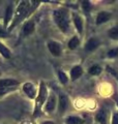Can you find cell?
<instances>
[{"label":"cell","mask_w":118,"mask_h":124,"mask_svg":"<svg viewBox=\"0 0 118 124\" xmlns=\"http://www.w3.org/2000/svg\"><path fill=\"white\" fill-rule=\"evenodd\" d=\"M38 5L37 1H23L19 4L17 8V13L15 15V19L13 21V24L10 25L9 30L13 29V27H15L18 24L20 21H22L25 17H27L29 14H31V11H33L36 6Z\"/></svg>","instance_id":"6da1fadb"},{"label":"cell","mask_w":118,"mask_h":124,"mask_svg":"<svg viewBox=\"0 0 118 124\" xmlns=\"http://www.w3.org/2000/svg\"><path fill=\"white\" fill-rule=\"evenodd\" d=\"M54 20L56 22V24L60 28L62 32H66L69 27V21H68V15L67 11L64 9H57L54 11L53 14Z\"/></svg>","instance_id":"7a4b0ae2"},{"label":"cell","mask_w":118,"mask_h":124,"mask_svg":"<svg viewBox=\"0 0 118 124\" xmlns=\"http://www.w3.org/2000/svg\"><path fill=\"white\" fill-rule=\"evenodd\" d=\"M47 88L45 86L44 83L41 84V89H39V92H38V96L36 98V102H35V108H34V116H36L39 112H41V108L42 106V103L45 102V100L47 98Z\"/></svg>","instance_id":"3957f363"},{"label":"cell","mask_w":118,"mask_h":124,"mask_svg":"<svg viewBox=\"0 0 118 124\" xmlns=\"http://www.w3.org/2000/svg\"><path fill=\"white\" fill-rule=\"evenodd\" d=\"M23 90H24V92L29 96L30 98H34L35 95H36L35 87L31 83H25L24 85H23Z\"/></svg>","instance_id":"277c9868"},{"label":"cell","mask_w":118,"mask_h":124,"mask_svg":"<svg viewBox=\"0 0 118 124\" xmlns=\"http://www.w3.org/2000/svg\"><path fill=\"white\" fill-rule=\"evenodd\" d=\"M48 48L50 50V52L52 53L54 56H59L61 54V48H60V46H59V44H57V42L50 41L48 44Z\"/></svg>","instance_id":"5b68a950"},{"label":"cell","mask_w":118,"mask_h":124,"mask_svg":"<svg viewBox=\"0 0 118 124\" xmlns=\"http://www.w3.org/2000/svg\"><path fill=\"white\" fill-rule=\"evenodd\" d=\"M111 14L108 13V11H101L100 14L97 15L96 18V24H103V23L108 22L110 19H111Z\"/></svg>","instance_id":"8992f818"},{"label":"cell","mask_w":118,"mask_h":124,"mask_svg":"<svg viewBox=\"0 0 118 124\" xmlns=\"http://www.w3.org/2000/svg\"><path fill=\"white\" fill-rule=\"evenodd\" d=\"M55 106H56V97L54 95H51L49 99L47 100V103H46V107H45V110L46 112L48 113H51V112L54 111Z\"/></svg>","instance_id":"52a82bcc"},{"label":"cell","mask_w":118,"mask_h":124,"mask_svg":"<svg viewBox=\"0 0 118 124\" xmlns=\"http://www.w3.org/2000/svg\"><path fill=\"white\" fill-rule=\"evenodd\" d=\"M98 45H100V41H98L96 38H90V39L86 42L85 50L88 52H92L97 48Z\"/></svg>","instance_id":"ba28073f"},{"label":"cell","mask_w":118,"mask_h":124,"mask_svg":"<svg viewBox=\"0 0 118 124\" xmlns=\"http://www.w3.org/2000/svg\"><path fill=\"white\" fill-rule=\"evenodd\" d=\"M19 82L14 79H2L0 80V87L3 88H10L11 86H16L18 85Z\"/></svg>","instance_id":"9c48e42d"},{"label":"cell","mask_w":118,"mask_h":124,"mask_svg":"<svg viewBox=\"0 0 118 124\" xmlns=\"http://www.w3.org/2000/svg\"><path fill=\"white\" fill-rule=\"evenodd\" d=\"M67 107V97L64 94H60L59 96V112L63 113Z\"/></svg>","instance_id":"30bf717a"},{"label":"cell","mask_w":118,"mask_h":124,"mask_svg":"<svg viewBox=\"0 0 118 124\" xmlns=\"http://www.w3.org/2000/svg\"><path fill=\"white\" fill-rule=\"evenodd\" d=\"M34 31V23L32 21H29L27 22L26 24L23 27V34L26 36V35H29Z\"/></svg>","instance_id":"8fae6325"},{"label":"cell","mask_w":118,"mask_h":124,"mask_svg":"<svg viewBox=\"0 0 118 124\" xmlns=\"http://www.w3.org/2000/svg\"><path fill=\"white\" fill-rule=\"evenodd\" d=\"M95 119L101 124H107V114H106V112L104 110H100L95 116Z\"/></svg>","instance_id":"7c38bea8"},{"label":"cell","mask_w":118,"mask_h":124,"mask_svg":"<svg viewBox=\"0 0 118 124\" xmlns=\"http://www.w3.org/2000/svg\"><path fill=\"white\" fill-rule=\"evenodd\" d=\"M82 73H83V69H82L81 66H75L70 70V76H72L73 80H77Z\"/></svg>","instance_id":"4fadbf2b"},{"label":"cell","mask_w":118,"mask_h":124,"mask_svg":"<svg viewBox=\"0 0 118 124\" xmlns=\"http://www.w3.org/2000/svg\"><path fill=\"white\" fill-rule=\"evenodd\" d=\"M74 23H75V25H76V27H77L78 32L81 33L82 31H83V21H82V18L79 17L78 15H75L74 16Z\"/></svg>","instance_id":"5bb4252c"},{"label":"cell","mask_w":118,"mask_h":124,"mask_svg":"<svg viewBox=\"0 0 118 124\" xmlns=\"http://www.w3.org/2000/svg\"><path fill=\"white\" fill-rule=\"evenodd\" d=\"M0 54H1L4 58H6V59L10 58V51L2 44V42H0Z\"/></svg>","instance_id":"9a60e30c"},{"label":"cell","mask_w":118,"mask_h":124,"mask_svg":"<svg viewBox=\"0 0 118 124\" xmlns=\"http://www.w3.org/2000/svg\"><path fill=\"white\" fill-rule=\"evenodd\" d=\"M11 17H13V7H11V5H9L8 7H7L6 13H5V18H4V27H6V26H7V24H8V22L10 21Z\"/></svg>","instance_id":"2e32d148"},{"label":"cell","mask_w":118,"mask_h":124,"mask_svg":"<svg viewBox=\"0 0 118 124\" xmlns=\"http://www.w3.org/2000/svg\"><path fill=\"white\" fill-rule=\"evenodd\" d=\"M84 121L83 119L76 117V116H72V117H68L66 119V123L67 124H82Z\"/></svg>","instance_id":"e0dca14e"},{"label":"cell","mask_w":118,"mask_h":124,"mask_svg":"<svg viewBox=\"0 0 118 124\" xmlns=\"http://www.w3.org/2000/svg\"><path fill=\"white\" fill-rule=\"evenodd\" d=\"M79 44H80V40H79V38L77 36H74L72 39L68 41V48L70 50H74V49H76L77 46H79Z\"/></svg>","instance_id":"ac0fdd59"},{"label":"cell","mask_w":118,"mask_h":124,"mask_svg":"<svg viewBox=\"0 0 118 124\" xmlns=\"http://www.w3.org/2000/svg\"><path fill=\"white\" fill-rule=\"evenodd\" d=\"M109 36L113 38V39H118V26H115L109 30Z\"/></svg>","instance_id":"d6986e66"},{"label":"cell","mask_w":118,"mask_h":124,"mask_svg":"<svg viewBox=\"0 0 118 124\" xmlns=\"http://www.w3.org/2000/svg\"><path fill=\"white\" fill-rule=\"evenodd\" d=\"M101 72V68L100 65H93V66H91L89 69V73L92 76H97V75H100Z\"/></svg>","instance_id":"ffe728a7"},{"label":"cell","mask_w":118,"mask_h":124,"mask_svg":"<svg viewBox=\"0 0 118 124\" xmlns=\"http://www.w3.org/2000/svg\"><path fill=\"white\" fill-rule=\"evenodd\" d=\"M58 76H59V80H60V82L62 84H66V83H67V77H66V75L63 71H59Z\"/></svg>","instance_id":"44dd1931"},{"label":"cell","mask_w":118,"mask_h":124,"mask_svg":"<svg viewBox=\"0 0 118 124\" xmlns=\"http://www.w3.org/2000/svg\"><path fill=\"white\" fill-rule=\"evenodd\" d=\"M117 56H118V48L113 49L111 51L108 52V57H110V58H114V57H117Z\"/></svg>","instance_id":"7402d4cb"},{"label":"cell","mask_w":118,"mask_h":124,"mask_svg":"<svg viewBox=\"0 0 118 124\" xmlns=\"http://www.w3.org/2000/svg\"><path fill=\"white\" fill-rule=\"evenodd\" d=\"M82 6H83V8L85 11H88L90 9V2L89 1H82Z\"/></svg>","instance_id":"603a6c76"},{"label":"cell","mask_w":118,"mask_h":124,"mask_svg":"<svg viewBox=\"0 0 118 124\" xmlns=\"http://www.w3.org/2000/svg\"><path fill=\"white\" fill-rule=\"evenodd\" d=\"M11 90V88H3V87H0V96L4 95L5 93L9 92Z\"/></svg>","instance_id":"cb8c5ba5"},{"label":"cell","mask_w":118,"mask_h":124,"mask_svg":"<svg viewBox=\"0 0 118 124\" xmlns=\"http://www.w3.org/2000/svg\"><path fill=\"white\" fill-rule=\"evenodd\" d=\"M112 124H118V114H114V115H113Z\"/></svg>","instance_id":"d4e9b609"},{"label":"cell","mask_w":118,"mask_h":124,"mask_svg":"<svg viewBox=\"0 0 118 124\" xmlns=\"http://www.w3.org/2000/svg\"><path fill=\"white\" fill-rule=\"evenodd\" d=\"M3 36H6V32L4 31V29L0 28V37H3Z\"/></svg>","instance_id":"484cf974"},{"label":"cell","mask_w":118,"mask_h":124,"mask_svg":"<svg viewBox=\"0 0 118 124\" xmlns=\"http://www.w3.org/2000/svg\"><path fill=\"white\" fill-rule=\"evenodd\" d=\"M42 124H54V122H52V121H46V122H44Z\"/></svg>","instance_id":"4316f807"},{"label":"cell","mask_w":118,"mask_h":124,"mask_svg":"<svg viewBox=\"0 0 118 124\" xmlns=\"http://www.w3.org/2000/svg\"><path fill=\"white\" fill-rule=\"evenodd\" d=\"M116 101H117V106H118V97H116Z\"/></svg>","instance_id":"83f0119b"}]
</instances>
